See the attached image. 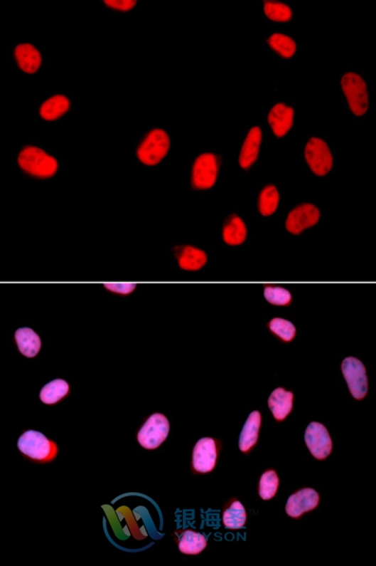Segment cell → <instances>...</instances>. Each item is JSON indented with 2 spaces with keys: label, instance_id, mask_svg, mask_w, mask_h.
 I'll list each match as a JSON object with an SVG mask.
<instances>
[{
  "label": "cell",
  "instance_id": "1",
  "mask_svg": "<svg viewBox=\"0 0 376 566\" xmlns=\"http://www.w3.org/2000/svg\"><path fill=\"white\" fill-rule=\"evenodd\" d=\"M17 162L26 174L36 179H50L59 169V164L53 156L34 146L23 147Z\"/></svg>",
  "mask_w": 376,
  "mask_h": 566
},
{
  "label": "cell",
  "instance_id": "2",
  "mask_svg": "<svg viewBox=\"0 0 376 566\" xmlns=\"http://www.w3.org/2000/svg\"><path fill=\"white\" fill-rule=\"evenodd\" d=\"M19 451L37 463H46L54 461L58 455V446L48 439L42 432L28 431L18 439Z\"/></svg>",
  "mask_w": 376,
  "mask_h": 566
},
{
  "label": "cell",
  "instance_id": "3",
  "mask_svg": "<svg viewBox=\"0 0 376 566\" xmlns=\"http://www.w3.org/2000/svg\"><path fill=\"white\" fill-rule=\"evenodd\" d=\"M170 149V138L166 130L155 129L149 132L138 147L137 157L141 164L154 167L160 164Z\"/></svg>",
  "mask_w": 376,
  "mask_h": 566
},
{
  "label": "cell",
  "instance_id": "4",
  "mask_svg": "<svg viewBox=\"0 0 376 566\" xmlns=\"http://www.w3.org/2000/svg\"><path fill=\"white\" fill-rule=\"evenodd\" d=\"M341 87L355 115H365L369 108V95L365 80L360 75L347 73L341 78Z\"/></svg>",
  "mask_w": 376,
  "mask_h": 566
},
{
  "label": "cell",
  "instance_id": "5",
  "mask_svg": "<svg viewBox=\"0 0 376 566\" xmlns=\"http://www.w3.org/2000/svg\"><path fill=\"white\" fill-rule=\"evenodd\" d=\"M220 158L213 153H203L195 159L193 165L192 185L198 190L213 187L220 169Z\"/></svg>",
  "mask_w": 376,
  "mask_h": 566
},
{
  "label": "cell",
  "instance_id": "6",
  "mask_svg": "<svg viewBox=\"0 0 376 566\" xmlns=\"http://www.w3.org/2000/svg\"><path fill=\"white\" fill-rule=\"evenodd\" d=\"M170 424L166 415L154 414L147 419L138 434V442L146 449H158L169 434Z\"/></svg>",
  "mask_w": 376,
  "mask_h": 566
},
{
  "label": "cell",
  "instance_id": "7",
  "mask_svg": "<svg viewBox=\"0 0 376 566\" xmlns=\"http://www.w3.org/2000/svg\"><path fill=\"white\" fill-rule=\"evenodd\" d=\"M305 157L312 172L323 177L331 172L333 167V157L328 144L322 139L313 137L308 142Z\"/></svg>",
  "mask_w": 376,
  "mask_h": 566
},
{
  "label": "cell",
  "instance_id": "8",
  "mask_svg": "<svg viewBox=\"0 0 376 566\" xmlns=\"http://www.w3.org/2000/svg\"><path fill=\"white\" fill-rule=\"evenodd\" d=\"M349 390L355 399H362L368 393V377L362 362L354 357L344 359L341 365Z\"/></svg>",
  "mask_w": 376,
  "mask_h": 566
},
{
  "label": "cell",
  "instance_id": "9",
  "mask_svg": "<svg viewBox=\"0 0 376 566\" xmlns=\"http://www.w3.org/2000/svg\"><path fill=\"white\" fill-rule=\"evenodd\" d=\"M305 441L309 451L318 460H325L331 454L333 444L328 429L323 424H309L306 429Z\"/></svg>",
  "mask_w": 376,
  "mask_h": 566
},
{
  "label": "cell",
  "instance_id": "10",
  "mask_svg": "<svg viewBox=\"0 0 376 566\" xmlns=\"http://www.w3.org/2000/svg\"><path fill=\"white\" fill-rule=\"evenodd\" d=\"M218 445L213 438H202L193 449V468L198 473H210L215 467Z\"/></svg>",
  "mask_w": 376,
  "mask_h": 566
},
{
  "label": "cell",
  "instance_id": "11",
  "mask_svg": "<svg viewBox=\"0 0 376 566\" xmlns=\"http://www.w3.org/2000/svg\"><path fill=\"white\" fill-rule=\"evenodd\" d=\"M320 219V211L316 206L302 204L297 206L289 214L286 220V228L293 234H300L306 229L317 224Z\"/></svg>",
  "mask_w": 376,
  "mask_h": 566
},
{
  "label": "cell",
  "instance_id": "12",
  "mask_svg": "<svg viewBox=\"0 0 376 566\" xmlns=\"http://www.w3.org/2000/svg\"><path fill=\"white\" fill-rule=\"evenodd\" d=\"M319 493L314 489L305 488L297 491L289 498L286 513L293 518H299L306 512L314 510L319 505Z\"/></svg>",
  "mask_w": 376,
  "mask_h": 566
},
{
  "label": "cell",
  "instance_id": "13",
  "mask_svg": "<svg viewBox=\"0 0 376 566\" xmlns=\"http://www.w3.org/2000/svg\"><path fill=\"white\" fill-rule=\"evenodd\" d=\"M294 118V110L283 103L274 105L268 115L269 124L277 137H283L290 132Z\"/></svg>",
  "mask_w": 376,
  "mask_h": 566
},
{
  "label": "cell",
  "instance_id": "14",
  "mask_svg": "<svg viewBox=\"0 0 376 566\" xmlns=\"http://www.w3.org/2000/svg\"><path fill=\"white\" fill-rule=\"evenodd\" d=\"M14 55L19 68L25 73H36L41 68V53L36 46L31 43H21V45L17 46L14 48Z\"/></svg>",
  "mask_w": 376,
  "mask_h": 566
},
{
  "label": "cell",
  "instance_id": "15",
  "mask_svg": "<svg viewBox=\"0 0 376 566\" xmlns=\"http://www.w3.org/2000/svg\"><path fill=\"white\" fill-rule=\"evenodd\" d=\"M262 132L259 127H254L249 130L242 145L240 153V167L247 169L254 164L259 157L260 144H262Z\"/></svg>",
  "mask_w": 376,
  "mask_h": 566
},
{
  "label": "cell",
  "instance_id": "16",
  "mask_svg": "<svg viewBox=\"0 0 376 566\" xmlns=\"http://www.w3.org/2000/svg\"><path fill=\"white\" fill-rule=\"evenodd\" d=\"M175 255L179 266L187 271H198L206 264V253L193 246H176Z\"/></svg>",
  "mask_w": 376,
  "mask_h": 566
},
{
  "label": "cell",
  "instance_id": "17",
  "mask_svg": "<svg viewBox=\"0 0 376 566\" xmlns=\"http://www.w3.org/2000/svg\"><path fill=\"white\" fill-rule=\"evenodd\" d=\"M269 408L277 421L284 420L293 410L294 394L283 388H276L268 399Z\"/></svg>",
  "mask_w": 376,
  "mask_h": 566
},
{
  "label": "cell",
  "instance_id": "18",
  "mask_svg": "<svg viewBox=\"0 0 376 566\" xmlns=\"http://www.w3.org/2000/svg\"><path fill=\"white\" fill-rule=\"evenodd\" d=\"M178 537V550L186 555H198L207 547V539L203 534L198 531L187 530L176 531Z\"/></svg>",
  "mask_w": 376,
  "mask_h": 566
},
{
  "label": "cell",
  "instance_id": "19",
  "mask_svg": "<svg viewBox=\"0 0 376 566\" xmlns=\"http://www.w3.org/2000/svg\"><path fill=\"white\" fill-rule=\"evenodd\" d=\"M260 424H262V414L259 411L252 412L240 435L239 448L241 451L247 453L256 445L259 439Z\"/></svg>",
  "mask_w": 376,
  "mask_h": 566
},
{
  "label": "cell",
  "instance_id": "20",
  "mask_svg": "<svg viewBox=\"0 0 376 566\" xmlns=\"http://www.w3.org/2000/svg\"><path fill=\"white\" fill-rule=\"evenodd\" d=\"M14 339H16L20 353L28 358H33L41 350V339L30 327H21V329L17 330L14 335Z\"/></svg>",
  "mask_w": 376,
  "mask_h": 566
},
{
  "label": "cell",
  "instance_id": "21",
  "mask_svg": "<svg viewBox=\"0 0 376 566\" xmlns=\"http://www.w3.org/2000/svg\"><path fill=\"white\" fill-rule=\"evenodd\" d=\"M70 110V100L63 95H56L48 98L40 108V115L45 121H55L62 117Z\"/></svg>",
  "mask_w": 376,
  "mask_h": 566
},
{
  "label": "cell",
  "instance_id": "22",
  "mask_svg": "<svg viewBox=\"0 0 376 566\" xmlns=\"http://www.w3.org/2000/svg\"><path fill=\"white\" fill-rule=\"evenodd\" d=\"M247 231L245 222L237 214H231L225 223L222 238L227 245L239 246L247 239Z\"/></svg>",
  "mask_w": 376,
  "mask_h": 566
},
{
  "label": "cell",
  "instance_id": "23",
  "mask_svg": "<svg viewBox=\"0 0 376 566\" xmlns=\"http://www.w3.org/2000/svg\"><path fill=\"white\" fill-rule=\"evenodd\" d=\"M69 391H70V386L68 382L62 379H54L43 386L40 392V399L45 404H56L57 402L68 396Z\"/></svg>",
  "mask_w": 376,
  "mask_h": 566
},
{
  "label": "cell",
  "instance_id": "24",
  "mask_svg": "<svg viewBox=\"0 0 376 566\" xmlns=\"http://www.w3.org/2000/svg\"><path fill=\"white\" fill-rule=\"evenodd\" d=\"M247 522V512L244 505L238 501H233L222 515V523L228 530H239Z\"/></svg>",
  "mask_w": 376,
  "mask_h": 566
},
{
  "label": "cell",
  "instance_id": "25",
  "mask_svg": "<svg viewBox=\"0 0 376 566\" xmlns=\"http://www.w3.org/2000/svg\"><path fill=\"white\" fill-rule=\"evenodd\" d=\"M279 193L274 185H268L262 191L259 197V210L264 216H270L276 211L279 204Z\"/></svg>",
  "mask_w": 376,
  "mask_h": 566
},
{
  "label": "cell",
  "instance_id": "26",
  "mask_svg": "<svg viewBox=\"0 0 376 566\" xmlns=\"http://www.w3.org/2000/svg\"><path fill=\"white\" fill-rule=\"evenodd\" d=\"M269 46L280 56L290 59L296 52V43L293 38L282 33H274L267 41Z\"/></svg>",
  "mask_w": 376,
  "mask_h": 566
},
{
  "label": "cell",
  "instance_id": "27",
  "mask_svg": "<svg viewBox=\"0 0 376 566\" xmlns=\"http://www.w3.org/2000/svg\"><path fill=\"white\" fill-rule=\"evenodd\" d=\"M264 13L269 19L276 22H288L293 17L291 8L281 2L264 1Z\"/></svg>",
  "mask_w": 376,
  "mask_h": 566
},
{
  "label": "cell",
  "instance_id": "28",
  "mask_svg": "<svg viewBox=\"0 0 376 566\" xmlns=\"http://www.w3.org/2000/svg\"><path fill=\"white\" fill-rule=\"evenodd\" d=\"M279 486V478L276 471L269 470L262 476L259 481V496L264 501L273 498Z\"/></svg>",
  "mask_w": 376,
  "mask_h": 566
},
{
  "label": "cell",
  "instance_id": "29",
  "mask_svg": "<svg viewBox=\"0 0 376 566\" xmlns=\"http://www.w3.org/2000/svg\"><path fill=\"white\" fill-rule=\"evenodd\" d=\"M269 329L284 342H291L296 335V327L291 322L283 318L272 319Z\"/></svg>",
  "mask_w": 376,
  "mask_h": 566
},
{
  "label": "cell",
  "instance_id": "30",
  "mask_svg": "<svg viewBox=\"0 0 376 566\" xmlns=\"http://www.w3.org/2000/svg\"><path fill=\"white\" fill-rule=\"evenodd\" d=\"M264 297L269 303L276 306H287L291 301V293L287 289L279 286H266Z\"/></svg>",
  "mask_w": 376,
  "mask_h": 566
},
{
  "label": "cell",
  "instance_id": "31",
  "mask_svg": "<svg viewBox=\"0 0 376 566\" xmlns=\"http://www.w3.org/2000/svg\"><path fill=\"white\" fill-rule=\"evenodd\" d=\"M104 4L114 10L129 11L137 4L136 0H104Z\"/></svg>",
  "mask_w": 376,
  "mask_h": 566
},
{
  "label": "cell",
  "instance_id": "32",
  "mask_svg": "<svg viewBox=\"0 0 376 566\" xmlns=\"http://www.w3.org/2000/svg\"><path fill=\"white\" fill-rule=\"evenodd\" d=\"M105 288L115 294L129 295L134 291L136 285L132 283H109L106 284Z\"/></svg>",
  "mask_w": 376,
  "mask_h": 566
}]
</instances>
